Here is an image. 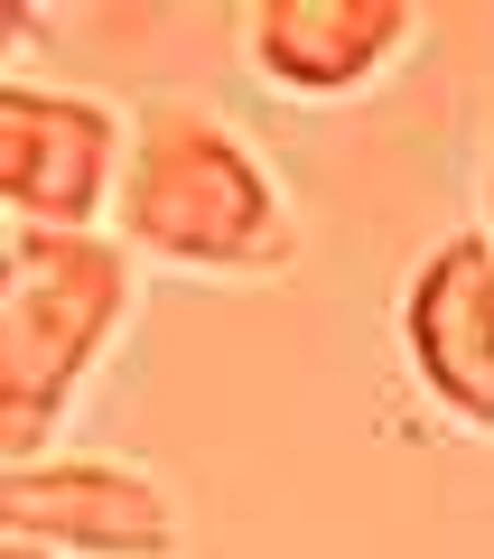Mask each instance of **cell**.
<instances>
[{
    "label": "cell",
    "mask_w": 494,
    "mask_h": 559,
    "mask_svg": "<svg viewBox=\"0 0 494 559\" xmlns=\"http://www.w3.org/2000/svg\"><path fill=\"white\" fill-rule=\"evenodd\" d=\"M10 532L20 550H84V559H158L178 540V513L140 466L121 457H66V466H10Z\"/></svg>",
    "instance_id": "277c9868"
},
{
    "label": "cell",
    "mask_w": 494,
    "mask_h": 559,
    "mask_svg": "<svg viewBox=\"0 0 494 559\" xmlns=\"http://www.w3.org/2000/svg\"><path fill=\"white\" fill-rule=\"evenodd\" d=\"M411 28L420 10L401 0H271L252 10V66L290 94H355Z\"/></svg>",
    "instance_id": "8992f818"
},
{
    "label": "cell",
    "mask_w": 494,
    "mask_h": 559,
    "mask_svg": "<svg viewBox=\"0 0 494 559\" xmlns=\"http://www.w3.org/2000/svg\"><path fill=\"white\" fill-rule=\"evenodd\" d=\"M411 364L457 419L494 429V224L485 234H457L420 261L411 280Z\"/></svg>",
    "instance_id": "5b68a950"
},
{
    "label": "cell",
    "mask_w": 494,
    "mask_h": 559,
    "mask_svg": "<svg viewBox=\"0 0 494 559\" xmlns=\"http://www.w3.org/2000/svg\"><path fill=\"white\" fill-rule=\"evenodd\" d=\"M121 112L84 94H47V84H10L0 103V187L20 205V224L47 234H94L103 187H121Z\"/></svg>",
    "instance_id": "3957f363"
},
{
    "label": "cell",
    "mask_w": 494,
    "mask_h": 559,
    "mask_svg": "<svg viewBox=\"0 0 494 559\" xmlns=\"http://www.w3.org/2000/svg\"><path fill=\"white\" fill-rule=\"evenodd\" d=\"M20 559H38V550H20Z\"/></svg>",
    "instance_id": "52a82bcc"
},
{
    "label": "cell",
    "mask_w": 494,
    "mask_h": 559,
    "mask_svg": "<svg viewBox=\"0 0 494 559\" xmlns=\"http://www.w3.org/2000/svg\"><path fill=\"white\" fill-rule=\"evenodd\" d=\"M131 308V261L103 234H10V299H0V411H10V457L38 466V439L57 429L84 364L113 345Z\"/></svg>",
    "instance_id": "7a4b0ae2"
},
{
    "label": "cell",
    "mask_w": 494,
    "mask_h": 559,
    "mask_svg": "<svg viewBox=\"0 0 494 559\" xmlns=\"http://www.w3.org/2000/svg\"><path fill=\"white\" fill-rule=\"evenodd\" d=\"M113 224L131 252H158L178 271H280L298 252L280 178L205 103H150L140 112L121 187H113Z\"/></svg>",
    "instance_id": "6da1fadb"
}]
</instances>
